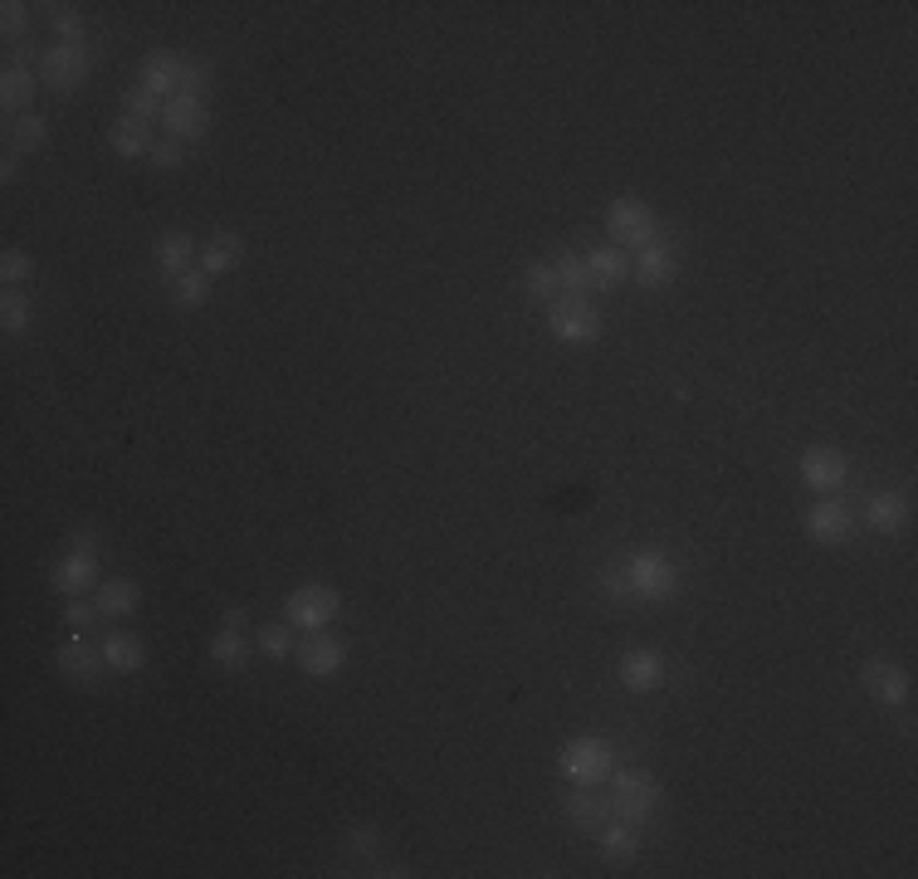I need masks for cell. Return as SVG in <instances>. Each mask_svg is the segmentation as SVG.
<instances>
[{
  "label": "cell",
  "instance_id": "cell-1",
  "mask_svg": "<svg viewBox=\"0 0 918 879\" xmlns=\"http://www.w3.org/2000/svg\"><path fill=\"white\" fill-rule=\"evenodd\" d=\"M557 767L572 787H601V782H611V772H615V748L607 738H597V733H581V738L562 742Z\"/></svg>",
  "mask_w": 918,
  "mask_h": 879
},
{
  "label": "cell",
  "instance_id": "cell-2",
  "mask_svg": "<svg viewBox=\"0 0 918 879\" xmlns=\"http://www.w3.org/2000/svg\"><path fill=\"white\" fill-rule=\"evenodd\" d=\"M548 332L557 342L587 348V342H597L601 332H607V318H601V308L591 298H557L548 308Z\"/></svg>",
  "mask_w": 918,
  "mask_h": 879
},
{
  "label": "cell",
  "instance_id": "cell-3",
  "mask_svg": "<svg viewBox=\"0 0 918 879\" xmlns=\"http://www.w3.org/2000/svg\"><path fill=\"white\" fill-rule=\"evenodd\" d=\"M342 611V596L332 591L328 582H308V586H294L289 591V606H284V621L294 631H328Z\"/></svg>",
  "mask_w": 918,
  "mask_h": 879
},
{
  "label": "cell",
  "instance_id": "cell-4",
  "mask_svg": "<svg viewBox=\"0 0 918 879\" xmlns=\"http://www.w3.org/2000/svg\"><path fill=\"white\" fill-rule=\"evenodd\" d=\"M611 806H615L621 821L645 825L655 816V806H660V782L645 777V772H635V767L611 772Z\"/></svg>",
  "mask_w": 918,
  "mask_h": 879
},
{
  "label": "cell",
  "instance_id": "cell-5",
  "mask_svg": "<svg viewBox=\"0 0 918 879\" xmlns=\"http://www.w3.org/2000/svg\"><path fill=\"white\" fill-rule=\"evenodd\" d=\"M625 586H631L640 601H670L680 577H674V562L664 558V552L640 548V552H631V562H625Z\"/></svg>",
  "mask_w": 918,
  "mask_h": 879
},
{
  "label": "cell",
  "instance_id": "cell-6",
  "mask_svg": "<svg viewBox=\"0 0 918 879\" xmlns=\"http://www.w3.org/2000/svg\"><path fill=\"white\" fill-rule=\"evenodd\" d=\"M607 230H611V245L615 249H621V245L625 249H645V245H655V239H660V225H655L650 206L635 201V196H621V201H611Z\"/></svg>",
  "mask_w": 918,
  "mask_h": 879
},
{
  "label": "cell",
  "instance_id": "cell-7",
  "mask_svg": "<svg viewBox=\"0 0 918 879\" xmlns=\"http://www.w3.org/2000/svg\"><path fill=\"white\" fill-rule=\"evenodd\" d=\"M39 79L55 93H74L89 79V49L83 45H49L39 49Z\"/></svg>",
  "mask_w": 918,
  "mask_h": 879
},
{
  "label": "cell",
  "instance_id": "cell-8",
  "mask_svg": "<svg viewBox=\"0 0 918 879\" xmlns=\"http://www.w3.org/2000/svg\"><path fill=\"white\" fill-rule=\"evenodd\" d=\"M855 528H860V518H855L850 504H840L836 494L821 499V504H811V513H807V532L821 542V548H840V542H850Z\"/></svg>",
  "mask_w": 918,
  "mask_h": 879
},
{
  "label": "cell",
  "instance_id": "cell-9",
  "mask_svg": "<svg viewBox=\"0 0 918 879\" xmlns=\"http://www.w3.org/2000/svg\"><path fill=\"white\" fill-rule=\"evenodd\" d=\"M860 684H864V694L874 699V704H884V708H904L909 704V669L904 665H894V659H870V665L860 669Z\"/></svg>",
  "mask_w": 918,
  "mask_h": 879
},
{
  "label": "cell",
  "instance_id": "cell-10",
  "mask_svg": "<svg viewBox=\"0 0 918 879\" xmlns=\"http://www.w3.org/2000/svg\"><path fill=\"white\" fill-rule=\"evenodd\" d=\"M801 479H807V489L831 499L850 484V459H845L840 449H807V455H801Z\"/></svg>",
  "mask_w": 918,
  "mask_h": 879
},
{
  "label": "cell",
  "instance_id": "cell-11",
  "mask_svg": "<svg viewBox=\"0 0 918 879\" xmlns=\"http://www.w3.org/2000/svg\"><path fill=\"white\" fill-rule=\"evenodd\" d=\"M162 128H166V138H176V142H196L205 128H211V108H205V98L176 93V98H166V108H162Z\"/></svg>",
  "mask_w": 918,
  "mask_h": 879
},
{
  "label": "cell",
  "instance_id": "cell-12",
  "mask_svg": "<svg viewBox=\"0 0 918 879\" xmlns=\"http://www.w3.org/2000/svg\"><path fill=\"white\" fill-rule=\"evenodd\" d=\"M342 659H348L342 641H332V635H322V631H308L304 645H298V669L313 679H332L342 669Z\"/></svg>",
  "mask_w": 918,
  "mask_h": 879
},
{
  "label": "cell",
  "instance_id": "cell-13",
  "mask_svg": "<svg viewBox=\"0 0 918 879\" xmlns=\"http://www.w3.org/2000/svg\"><path fill=\"white\" fill-rule=\"evenodd\" d=\"M59 669H64V679H74V684L93 689V684H103V669H108V659H103V645L93 651L89 641H69V645H59Z\"/></svg>",
  "mask_w": 918,
  "mask_h": 879
},
{
  "label": "cell",
  "instance_id": "cell-14",
  "mask_svg": "<svg viewBox=\"0 0 918 879\" xmlns=\"http://www.w3.org/2000/svg\"><path fill=\"white\" fill-rule=\"evenodd\" d=\"M152 255H156V269H162L166 279H181L186 269H191V259H201V245H196L186 230H162Z\"/></svg>",
  "mask_w": 918,
  "mask_h": 879
},
{
  "label": "cell",
  "instance_id": "cell-15",
  "mask_svg": "<svg viewBox=\"0 0 918 879\" xmlns=\"http://www.w3.org/2000/svg\"><path fill=\"white\" fill-rule=\"evenodd\" d=\"M621 684L631 689V694H655V689L664 684V655H655V651H631L621 659Z\"/></svg>",
  "mask_w": 918,
  "mask_h": 879
},
{
  "label": "cell",
  "instance_id": "cell-16",
  "mask_svg": "<svg viewBox=\"0 0 918 879\" xmlns=\"http://www.w3.org/2000/svg\"><path fill=\"white\" fill-rule=\"evenodd\" d=\"M245 265V239L235 235V230H221V235H211L201 245V269L211 279H221V274H235V269Z\"/></svg>",
  "mask_w": 918,
  "mask_h": 879
},
{
  "label": "cell",
  "instance_id": "cell-17",
  "mask_svg": "<svg viewBox=\"0 0 918 879\" xmlns=\"http://www.w3.org/2000/svg\"><path fill=\"white\" fill-rule=\"evenodd\" d=\"M98 586V558H79V552H64L55 567V591L59 596H83Z\"/></svg>",
  "mask_w": 918,
  "mask_h": 879
},
{
  "label": "cell",
  "instance_id": "cell-18",
  "mask_svg": "<svg viewBox=\"0 0 918 879\" xmlns=\"http://www.w3.org/2000/svg\"><path fill=\"white\" fill-rule=\"evenodd\" d=\"M181 65L186 59H176V55H166V49H156V55L142 65V89L156 93V98H176L181 93Z\"/></svg>",
  "mask_w": 918,
  "mask_h": 879
},
{
  "label": "cell",
  "instance_id": "cell-19",
  "mask_svg": "<svg viewBox=\"0 0 918 879\" xmlns=\"http://www.w3.org/2000/svg\"><path fill=\"white\" fill-rule=\"evenodd\" d=\"M567 821L577 825V831H591V835H597L601 825L611 821V806L597 797V787H572V792H567Z\"/></svg>",
  "mask_w": 918,
  "mask_h": 879
},
{
  "label": "cell",
  "instance_id": "cell-20",
  "mask_svg": "<svg viewBox=\"0 0 918 879\" xmlns=\"http://www.w3.org/2000/svg\"><path fill=\"white\" fill-rule=\"evenodd\" d=\"M103 659H108L113 675H138V669L148 665V645L132 631H113L108 641H103Z\"/></svg>",
  "mask_w": 918,
  "mask_h": 879
},
{
  "label": "cell",
  "instance_id": "cell-21",
  "mask_svg": "<svg viewBox=\"0 0 918 879\" xmlns=\"http://www.w3.org/2000/svg\"><path fill=\"white\" fill-rule=\"evenodd\" d=\"M909 523V499L904 494H874L864 504V528L870 532H899Z\"/></svg>",
  "mask_w": 918,
  "mask_h": 879
},
{
  "label": "cell",
  "instance_id": "cell-22",
  "mask_svg": "<svg viewBox=\"0 0 918 879\" xmlns=\"http://www.w3.org/2000/svg\"><path fill=\"white\" fill-rule=\"evenodd\" d=\"M635 279H640L645 289H664L674 279V249L664 245V239H655V245L640 249V259H635Z\"/></svg>",
  "mask_w": 918,
  "mask_h": 879
},
{
  "label": "cell",
  "instance_id": "cell-23",
  "mask_svg": "<svg viewBox=\"0 0 918 879\" xmlns=\"http://www.w3.org/2000/svg\"><path fill=\"white\" fill-rule=\"evenodd\" d=\"M0 103H5L10 118L30 113V103H35V73L25 65H5V73H0Z\"/></svg>",
  "mask_w": 918,
  "mask_h": 879
},
{
  "label": "cell",
  "instance_id": "cell-24",
  "mask_svg": "<svg viewBox=\"0 0 918 879\" xmlns=\"http://www.w3.org/2000/svg\"><path fill=\"white\" fill-rule=\"evenodd\" d=\"M108 146H113L118 156H148L156 142H152V128H148V122H142V118H128V113H122V118L108 128Z\"/></svg>",
  "mask_w": 918,
  "mask_h": 879
},
{
  "label": "cell",
  "instance_id": "cell-25",
  "mask_svg": "<svg viewBox=\"0 0 918 879\" xmlns=\"http://www.w3.org/2000/svg\"><path fill=\"white\" fill-rule=\"evenodd\" d=\"M587 274H591V289H615L625 274H631V259H625V249L601 245V249L587 255Z\"/></svg>",
  "mask_w": 918,
  "mask_h": 879
},
{
  "label": "cell",
  "instance_id": "cell-26",
  "mask_svg": "<svg viewBox=\"0 0 918 879\" xmlns=\"http://www.w3.org/2000/svg\"><path fill=\"white\" fill-rule=\"evenodd\" d=\"M142 606V591H138V582L132 577H108V582H98V611L108 616H132Z\"/></svg>",
  "mask_w": 918,
  "mask_h": 879
},
{
  "label": "cell",
  "instance_id": "cell-27",
  "mask_svg": "<svg viewBox=\"0 0 918 879\" xmlns=\"http://www.w3.org/2000/svg\"><path fill=\"white\" fill-rule=\"evenodd\" d=\"M597 841H601V851H607L611 860H631V855L640 851V825H631V821L615 816V821H607L597 831Z\"/></svg>",
  "mask_w": 918,
  "mask_h": 879
},
{
  "label": "cell",
  "instance_id": "cell-28",
  "mask_svg": "<svg viewBox=\"0 0 918 879\" xmlns=\"http://www.w3.org/2000/svg\"><path fill=\"white\" fill-rule=\"evenodd\" d=\"M49 142V122L39 118V113H20L15 122H10V152H39V146Z\"/></svg>",
  "mask_w": 918,
  "mask_h": 879
},
{
  "label": "cell",
  "instance_id": "cell-29",
  "mask_svg": "<svg viewBox=\"0 0 918 879\" xmlns=\"http://www.w3.org/2000/svg\"><path fill=\"white\" fill-rule=\"evenodd\" d=\"M552 269H557V284H562V298H587L591 293V274H587V259H577L567 249V255L552 259Z\"/></svg>",
  "mask_w": 918,
  "mask_h": 879
},
{
  "label": "cell",
  "instance_id": "cell-30",
  "mask_svg": "<svg viewBox=\"0 0 918 879\" xmlns=\"http://www.w3.org/2000/svg\"><path fill=\"white\" fill-rule=\"evenodd\" d=\"M211 659H215V665H225V669H245V665H249V645H245V635H239V631H229V625H221V635L211 641Z\"/></svg>",
  "mask_w": 918,
  "mask_h": 879
},
{
  "label": "cell",
  "instance_id": "cell-31",
  "mask_svg": "<svg viewBox=\"0 0 918 879\" xmlns=\"http://www.w3.org/2000/svg\"><path fill=\"white\" fill-rule=\"evenodd\" d=\"M172 298L181 303V308H201V303L211 298V274H205V269H186L181 279H172Z\"/></svg>",
  "mask_w": 918,
  "mask_h": 879
},
{
  "label": "cell",
  "instance_id": "cell-32",
  "mask_svg": "<svg viewBox=\"0 0 918 879\" xmlns=\"http://www.w3.org/2000/svg\"><path fill=\"white\" fill-rule=\"evenodd\" d=\"M348 860H357V865L381 860V831L377 825H352L348 831Z\"/></svg>",
  "mask_w": 918,
  "mask_h": 879
},
{
  "label": "cell",
  "instance_id": "cell-33",
  "mask_svg": "<svg viewBox=\"0 0 918 879\" xmlns=\"http://www.w3.org/2000/svg\"><path fill=\"white\" fill-rule=\"evenodd\" d=\"M0 318H5L10 332L30 328V318H35V303H30L25 289H5V298H0Z\"/></svg>",
  "mask_w": 918,
  "mask_h": 879
},
{
  "label": "cell",
  "instance_id": "cell-34",
  "mask_svg": "<svg viewBox=\"0 0 918 879\" xmlns=\"http://www.w3.org/2000/svg\"><path fill=\"white\" fill-rule=\"evenodd\" d=\"M259 651H264L269 659H284V655H294V625H289V621L259 625Z\"/></svg>",
  "mask_w": 918,
  "mask_h": 879
},
{
  "label": "cell",
  "instance_id": "cell-35",
  "mask_svg": "<svg viewBox=\"0 0 918 879\" xmlns=\"http://www.w3.org/2000/svg\"><path fill=\"white\" fill-rule=\"evenodd\" d=\"M523 289L533 293V298H542V303H557V298H562L557 269H552V265H528V274H523Z\"/></svg>",
  "mask_w": 918,
  "mask_h": 879
},
{
  "label": "cell",
  "instance_id": "cell-36",
  "mask_svg": "<svg viewBox=\"0 0 918 879\" xmlns=\"http://www.w3.org/2000/svg\"><path fill=\"white\" fill-rule=\"evenodd\" d=\"M162 108H166V103L156 98V93L142 89V83H138V89H128V93H122V113H128V118L152 122V118H162Z\"/></svg>",
  "mask_w": 918,
  "mask_h": 879
},
{
  "label": "cell",
  "instance_id": "cell-37",
  "mask_svg": "<svg viewBox=\"0 0 918 879\" xmlns=\"http://www.w3.org/2000/svg\"><path fill=\"white\" fill-rule=\"evenodd\" d=\"M0 279H5V289H20L25 279H35V259L20 255V249H5V259H0Z\"/></svg>",
  "mask_w": 918,
  "mask_h": 879
},
{
  "label": "cell",
  "instance_id": "cell-38",
  "mask_svg": "<svg viewBox=\"0 0 918 879\" xmlns=\"http://www.w3.org/2000/svg\"><path fill=\"white\" fill-rule=\"evenodd\" d=\"M205 89H211V65H205V59H186L181 65V93L205 98Z\"/></svg>",
  "mask_w": 918,
  "mask_h": 879
},
{
  "label": "cell",
  "instance_id": "cell-39",
  "mask_svg": "<svg viewBox=\"0 0 918 879\" xmlns=\"http://www.w3.org/2000/svg\"><path fill=\"white\" fill-rule=\"evenodd\" d=\"M186 162V142H176V138H162L152 146V166L156 172H176V166Z\"/></svg>",
  "mask_w": 918,
  "mask_h": 879
},
{
  "label": "cell",
  "instance_id": "cell-40",
  "mask_svg": "<svg viewBox=\"0 0 918 879\" xmlns=\"http://www.w3.org/2000/svg\"><path fill=\"white\" fill-rule=\"evenodd\" d=\"M55 30H59V45H83V20H79V10L55 5Z\"/></svg>",
  "mask_w": 918,
  "mask_h": 879
},
{
  "label": "cell",
  "instance_id": "cell-41",
  "mask_svg": "<svg viewBox=\"0 0 918 879\" xmlns=\"http://www.w3.org/2000/svg\"><path fill=\"white\" fill-rule=\"evenodd\" d=\"M98 601H79V596H69V606H64V625H74V631H89L93 621H98Z\"/></svg>",
  "mask_w": 918,
  "mask_h": 879
},
{
  "label": "cell",
  "instance_id": "cell-42",
  "mask_svg": "<svg viewBox=\"0 0 918 879\" xmlns=\"http://www.w3.org/2000/svg\"><path fill=\"white\" fill-rule=\"evenodd\" d=\"M5 39H20L25 35V25H30V5H20V0H5Z\"/></svg>",
  "mask_w": 918,
  "mask_h": 879
},
{
  "label": "cell",
  "instance_id": "cell-43",
  "mask_svg": "<svg viewBox=\"0 0 918 879\" xmlns=\"http://www.w3.org/2000/svg\"><path fill=\"white\" fill-rule=\"evenodd\" d=\"M64 552H79V558H98V532L74 528V532H69V542H64Z\"/></svg>",
  "mask_w": 918,
  "mask_h": 879
},
{
  "label": "cell",
  "instance_id": "cell-44",
  "mask_svg": "<svg viewBox=\"0 0 918 879\" xmlns=\"http://www.w3.org/2000/svg\"><path fill=\"white\" fill-rule=\"evenodd\" d=\"M601 591H607V596H625V591H631V586H625V572H615V567L601 572Z\"/></svg>",
  "mask_w": 918,
  "mask_h": 879
},
{
  "label": "cell",
  "instance_id": "cell-45",
  "mask_svg": "<svg viewBox=\"0 0 918 879\" xmlns=\"http://www.w3.org/2000/svg\"><path fill=\"white\" fill-rule=\"evenodd\" d=\"M0 176H5V181L20 176V152H10V146H5V162H0Z\"/></svg>",
  "mask_w": 918,
  "mask_h": 879
},
{
  "label": "cell",
  "instance_id": "cell-46",
  "mask_svg": "<svg viewBox=\"0 0 918 879\" xmlns=\"http://www.w3.org/2000/svg\"><path fill=\"white\" fill-rule=\"evenodd\" d=\"M225 625H229V631H245L249 616H245V611H225Z\"/></svg>",
  "mask_w": 918,
  "mask_h": 879
}]
</instances>
